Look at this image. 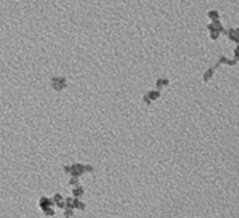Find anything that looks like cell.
Returning a JSON list of instances; mask_svg holds the SVG:
<instances>
[{"mask_svg":"<svg viewBox=\"0 0 239 218\" xmlns=\"http://www.w3.org/2000/svg\"><path fill=\"white\" fill-rule=\"evenodd\" d=\"M208 18H211L212 21H215V20H218V17H220V14H218V11L217 10H212V11H208Z\"/></svg>","mask_w":239,"mask_h":218,"instance_id":"6da1fadb","label":"cell"},{"mask_svg":"<svg viewBox=\"0 0 239 218\" xmlns=\"http://www.w3.org/2000/svg\"><path fill=\"white\" fill-rule=\"evenodd\" d=\"M214 69H215V68H211L210 70H207V73L204 75V82H208V79H211V78H212V73H214Z\"/></svg>","mask_w":239,"mask_h":218,"instance_id":"7a4b0ae2","label":"cell"},{"mask_svg":"<svg viewBox=\"0 0 239 218\" xmlns=\"http://www.w3.org/2000/svg\"><path fill=\"white\" fill-rule=\"evenodd\" d=\"M220 34L221 33H218V31H212V33H211V38H212V39H217V38L220 37Z\"/></svg>","mask_w":239,"mask_h":218,"instance_id":"3957f363","label":"cell"}]
</instances>
